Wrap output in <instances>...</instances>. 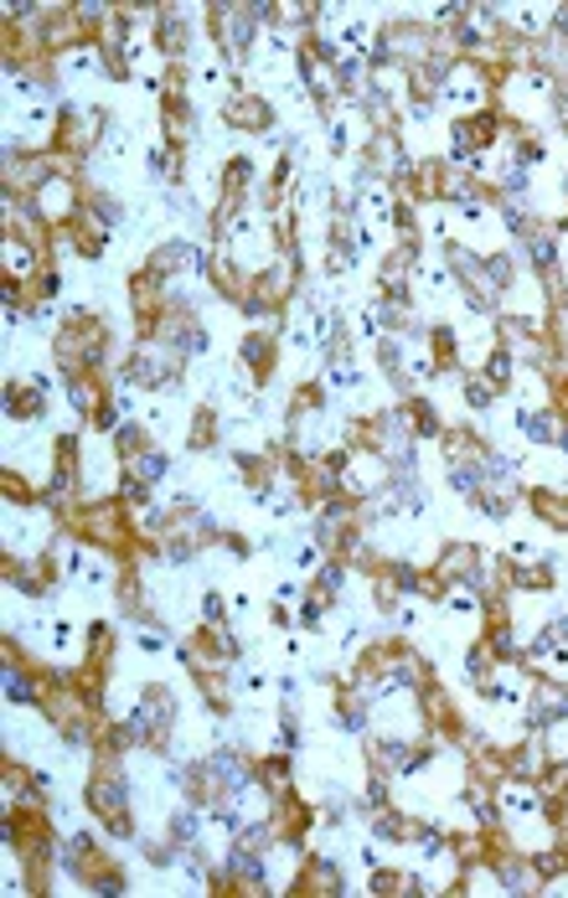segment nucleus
Segmentation results:
<instances>
[{
	"label": "nucleus",
	"instance_id": "nucleus-28",
	"mask_svg": "<svg viewBox=\"0 0 568 898\" xmlns=\"http://www.w3.org/2000/svg\"><path fill=\"white\" fill-rule=\"evenodd\" d=\"M465 403L476 408V413H491V403H497V388H491L481 373H470V377H465Z\"/></svg>",
	"mask_w": 568,
	"mask_h": 898
},
{
	"label": "nucleus",
	"instance_id": "nucleus-5",
	"mask_svg": "<svg viewBox=\"0 0 568 898\" xmlns=\"http://www.w3.org/2000/svg\"><path fill=\"white\" fill-rule=\"evenodd\" d=\"M568 718V681L548 677V672H527V697H522V729L548 733Z\"/></svg>",
	"mask_w": 568,
	"mask_h": 898
},
{
	"label": "nucleus",
	"instance_id": "nucleus-16",
	"mask_svg": "<svg viewBox=\"0 0 568 898\" xmlns=\"http://www.w3.org/2000/svg\"><path fill=\"white\" fill-rule=\"evenodd\" d=\"M68 403L73 413H83V419H93L103 403H109V388H103V377L99 373H88V377H68Z\"/></svg>",
	"mask_w": 568,
	"mask_h": 898
},
{
	"label": "nucleus",
	"instance_id": "nucleus-11",
	"mask_svg": "<svg viewBox=\"0 0 568 898\" xmlns=\"http://www.w3.org/2000/svg\"><path fill=\"white\" fill-rule=\"evenodd\" d=\"M290 894H346V878L331 857H305V863H300V878L290 883Z\"/></svg>",
	"mask_w": 568,
	"mask_h": 898
},
{
	"label": "nucleus",
	"instance_id": "nucleus-27",
	"mask_svg": "<svg viewBox=\"0 0 568 898\" xmlns=\"http://www.w3.org/2000/svg\"><path fill=\"white\" fill-rule=\"evenodd\" d=\"M486 289L491 295L516 289V254H486Z\"/></svg>",
	"mask_w": 568,
	"mask_h": 898
},
{
	"label": "nucleus",
	"instance_id": "nucleus-6",
	"mask_svg": "<svg viewBox=\"0 0 568 898\" xmlns=\"http://www.w3.org/2000/svg\"><path fill=\"white\" fill-rule=\"evenodd\" d=\"M223 119L233 124V130H248V135H275L279 109L264 99V93H254V88H238V93H227Z\"/></svg>",
	"mask_w": 568,
	"mask_h": 898
},
{
	"label": "nucleus",
	"instance_id": "nucleus-25",
	"mask_svg": "<svg viewBox=\"0 0 568 898\" xmlns=\"http://www.w3.org/2000/svg\"><path fill=\"white\" fill-rule=\"evenodd\" d=\"M346 589V563L342 558H321V574L305 584V594H321V599H336Z\"/></svg>",
	"mask_w": 568,
	"mask_h": 898
},
{
	"label": "nucleus",
	"instance_id": "nucleus-9",
	"mask_svg": "<svg viewBox=\"0 0 568 898\" xmlns=\"http://www.w3.org/2000/svg\"><path fill=\"white\" fill-rule=\"evenodd\" d=\"M5 413L16 424L47 419V377H36V383H5Z\"/></svg>",
	"mask_w": 568,
	"mask_h": 898
},
{
	"label": "nucleus",
	"instance_id": "nucleus-26",
	"mask_svg": "<svg viewBox=\"0 0 568 898\" xmlns=\"http://www.w3.org/2000/svg\"><path fill=\"white\" fill-rule=\"evenodd\" d=\"M0 486H5V501H11V507H42V491H36V486L16 470V465H5V470H0Z\"/></svg>",
	"mask_w": 568,
	"mask_h": 898
},
{
	"label": "nucleus",
	"instance_id": "nucleus-19",
	"mask_svg": "<svg viewBox=\"0 0 568 898\" xmlns=\"http://www.w3.org/2000/svg\"><path fill=\"white\" fill-rule=\"evenodd\" d=\"M372 836L378 842H419V821H409V816H398L393 806H382V811H372Z\"/></svg>",
	"mask_w": 568,
	"mask_h": 898
},
{
	"label": "nucleus",
	"instance_id": "nucleus-30",
	"mask_svg": "<svg viewBox=\"0 0 568 898\" xmlns=\"http://www.w3.org/2000/svg\"><path fill=\"white\" fill-rule=\"evenodd\" d=\"M227 610H233V599H223V594H207V599H202V625H223Z\"/></svg>",
	"mask_w": 568,
	"mask_h": 898
},
{
	"label": "nucleus",
	"instance_id": "nucleus-23",
	"mask_svg": "<svg viewBox=\"0 0 568 898\" xmlns=\"http://www.w3.org/2000/svg\"><path fill=\"white\" fill-rule=\"evenodd\" d=\"M109 444H114V459L124 465V459H135L151 450V424H130V419H124V424L109 434Z\"/></svg>",
	"mask_w": 568,
	"mask_h": 898
},
{
	"label": "nucleus",
	"instance_id": "nucleus-29",
	"mask_svg": "<svg viewBox=\"0 0 568 898\" xmlns=\"http://www.w3.org/2000/svg\"><path fill=\"white\" fill-rule=\"evenodd\" d=\"M326 610H331V599L305 594V605H300V630H321V625H326Z\"/></svg>",
	"mask_w": 568,
	"mask_h": 898
},
{
	"label": "nucleus",
	"instance_id": "nucleus-22",
	"mask_svg": "<svg viewBox=\"0 0 568 898\" xmlns=\"http://www.w3.org/2000/svg\"><path fill=\"white\" fill-rule=\"evenodd\" d=\"M207 816H212V811H207V806H197V800H187V806H181V811L171 816V827H166V831H171V836H176V842H181V847H197V842H202V821H207Z\"/></svg>",
	"mask_w": 568,
	"mask_h": 898
},
{
	"label": "nucleus",
	"instance_id": "nucleus-32",
	"mask_svg": "<svg viewBox=\"0 0 568 898\" xmlns=\"http://www.w3.org/2000/svg\"><path fill=\"white\" fill-rule=\"evenodd\" d=\"M558 455L568 459V419H564V429H558Z\"/></svg>",
	"mask_w": 568,
	"mask_h": 898
},
{
	"label": "nucleus",
	"instance_id": "nucleus-8",
	"mask_svg": "<svg viewBox=\"0 0 568 898\" xmlns=\"http://www.w3.org/2000/svg\"><path fill=\"white\" fill-rule=\"evenodd\" d=\"M160 135L181 155H187V145H197V109H191V99H160Z\"/></svg>",
	"mask_w": 568,
	"mask_h": 898
},
{
	"label": "nucleus",
	"instance_id": "nucleus-12",
	"mask_svg": "<svg viewBox=\"0 0 568 898\" xmlns=\"http://www.w3.org/2000/svg\"><path fill=\"white\" fill-rule=\"evenodd\" d=\"M522 243V258H527V269H537V274H553L558 269V237H553V228H543V222H533L527 233L516 237Z\"/></svg>",
	"mask_w": 568,
	"mask_h": 898
},
{
	"label": "nucleus",
	"instance_id": "nucleus-21",
	"mask_svg": "<svg viewBox=\"0 0 568 898\" xmlns=\"http://www.w3.org/2000/svg\"><path fill=\"white\" fill-rule=\"evenodd\" d=\"M430 356L439 362V373H449V367H465V356H460V336H455V325H430Z\"/></svg>",
	"mask_w": 568,
	"mask_h": 898
},
{
	"label": "nucleus",
	"instance_id": "nucleus-31",
	"mask_svg": "<svg viewBox=\"0 0 568 898\" xmlns=\"http://www.w3.org/2000/svg\"><path fill=\"white\" fill-rule=\"evenodd\" d=\"M269 625H275V630H290V625H294V614L285 610L279 599H269Z\"/></svg>",
	"mask_w": 568,
	"mask_h": 898
},
{
	"label": "nucleus",
	"instance_id": "nucleus-24",
	"mask_svg": "<svg viewBox=\"0 0 568 898\" xmlns=\"http://www.w3.org/2000/svg\"><path fill=\"white\" fill-rule=\"evenodd\" d=\"M145 170H151V181H187V155L160 145V151L145 155Z\"/></svg>",
	"mask_w": 568,
	"mask_h": 898
},
{
	"label": "nucleus",
	"instance_id": "nucleus-3",
	"mask_svg": "<svg viewBox=\"0 0 568 898\" xmlns=\"http://www.w3.org/2000/svg\"><path fill=\"white\" fill-rule=\"evenodd\" d=\"M124 388H145V392H176L181 388V377H187V356L176 352L171 341L160 336H140L124 356Z\"/></svg>",
	"mask_w": 568,
	"mask_h": 898
},
{
	"label": "nucleus",
	"instance_id": "nucleus-14",
	"mask_svg": "<svg viewBox=\"0 0 568 898\" xmlns=\"http://www.w3.org/2000/svg\"><path fill=\"white\" fill-rule=\"evenodd\" d=\"M527 507H533V517L543 526L568 532V491H558V486H537V491H527Z\"/></svg>",
	"mask_w": 568,
	"mask_h": 898
},
{
	"label": "nucleus",
	"instance_id": "nucleus-10",
	"mask_svg": "<svg viewBox=\"0 0 568 898\" xmlns=\"http://www.w3.org/2000/svg\"><path fill=\"white\" fill-rule=\"evenodd\" d=\"M481 558H486V553H481L476 543H445V547H439V558H434L430 574L449 589V584H465V578L476 574V563H481Z\"/></svg>",
	"mask_w": 568,
	"mask_h": 898
},
{
	"label": "nucleus",
	"instance_id": "nucleus-18",
	"mask_svg": "<svg viewBox=\"0 0 568 898\" xmlns=\"http://www.w3.org/2000/svg\"><path fill=\"white\" fill-rule=\"evenodd\" d=\"M218 434H223V419H218V408H197L187 424V450L191 455H207V450H218Z\"/></svg>",
	"mask_w": 568,
	"mask_h": 898
},
{
	"label": "nucleus",
	"instance_id": "nucleus-17",
	"mask_svg": "<svg viewBox=\"0 0 568 898\" xmlns=\"http://www.w3.org/2000/svg\"><path fill=\"white\" fill-rule=\"evenodd\" d=\"M486 651L497 656L501 666H522V641H516V630H512V620H486Z\"/></svg>",
	"mask_w": 568,
	"mask_h": 898
},
{
	"label": "nucleus",
	"instance_id": "nucleus-4",
	"mask_svg": "<svg viewBox=\"0 0 568 898\" xmlns=\"http://www.w3.org/2000/svg\"><path fill=\"white\" fill-rule=\"evenodd\" d=\"M130 723L140 733V749H151V754H171V733H176V692L171 687H140L135 708H130Z\"/></svg>",
	"mask_w": 568,
	"mask_h": 898
},
{
	"label": "nucleus",
	"instance_id": "nucleus-13",
	"mask_svg": "<svg viewBox=\"0 0 568 898\" xmlns=\"http://www.w3.org/2000/svg\"><path fill=\"white\" fill-rule=\"evenodd\" d=\"M120 475H124V480H135V486H145V491H155V486H160V480L171 475V455H166V450H155V444H151L145 455L124 459V465H120Z\"/></svg>",
	"mask_w": 568,
	"mask_h": 898
},
{
	"label": "nucleus",
	"instance_id": "nucleus-2",
	"mask_svg": "<svg viewBox=\"0 0 568 898\" xmlns=\"http://www.w3.org/2000/svg\"><path fill=\"white\" fill-rule=\"evenodd\" d=\"M99 769L88 775L83 785V806L103 821V831L114 836V842H135V806H130V780H124L120 760H93Z\"/></svg>",
	"mask_w": 568,
	"mask_h": 898
},
{
	"label": "nucleus",
	"instance_id": "nucleus-7",
	"mask_svg": "<svg viewBox=\"0 0 568 898\" xmlns=\"http://www.w3.org/2000/svg\"><path fill=\"white\" fill-rule=\"evenodd\" d=\"M275 356H279V331H243L238 336V362L254 373V383L275 377Z\"/></svg>",
	"mask_w": 568,
	"mask_h": 898
},
{
	"label": "nucleus",
	"instance_id": "nucleus-20",
	"mask_svg": "<svg viewBox=\"0 0 568 898\" xmlns=\"http://www.w3.org/2000/svg\"><path fill=\"white\" fill-rule=\"evenodd\" d=\"M476 373H481L497 392H506V388H512V377H516V356L506 352V346H497V341H491V352H486V362L476 367Z\"/></svg>",
	"mask_w": 568,
	"mask_h": 898
},
{
	"label": "nucleus",
	"instance_id": "nucleus-15",
	"mask_svg": "<svg viewBox=\"0 0 568 898\" xmlns=\"http://www.w3.org/2000/svg\"><path fill=\"white\" fill-rule=\"evenodd\" d=\"M516 429H522V434H527V440H533V444H558V429H564V413H558V408H522V413H516Z\"/></svg>",
	"mask_w": 568,
	"mask_h": 898
},
{
	"label": "nucleus",
	"instance_id": "nucleus-1",
	"mask_svg": "<svg viewBox=\"0 0 568 898\" xmlns=\"http://www.w3.org/2000/svg\"><path fill=\"white\" fill-rule=\"evenodd\" d=\"M52 356H57V373L63 377H88L109 362V325L93 310H73L63 331L52 336Z\"/></svg>",
	"mask_w": 568,
	"mask_h": 898
}]
</instances>
